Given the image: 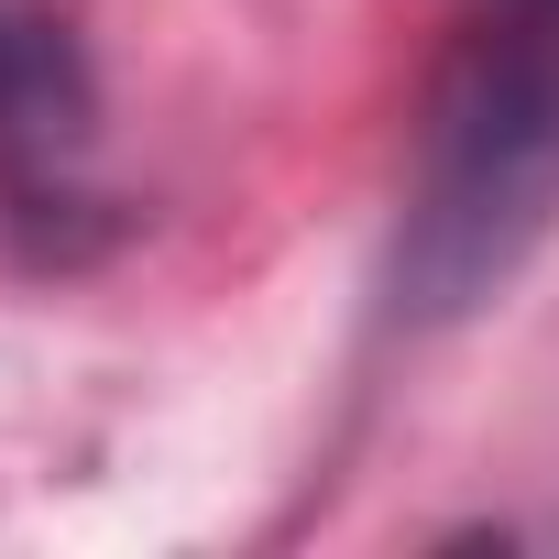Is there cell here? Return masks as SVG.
<instances>
[{
	"label": "cell",
	"instance_id": "7a4b0ae2",
	"mask_svg": "<svg viewBox=\"0 0 559 559\" xmlns=\"http://www.w3.org/2000/svg\"><path fill=\"white\" fill-rule=\"evenodd\" d=\"M0 209H88V67L45 12H0Z\"/></svg>",
	"mask_w": 559,
	"mask_h": 559
},
{
	"label": "cell",
	"instance_id": "6da1fadb",
	"mask_svg": "<svg viewBox=\"0 0 559 559\" xmlns=\"http://www.w3.org/2000/svg\"><path fill=\"white\" fill-rule=\"evenodd\" d=\"M559 219V0H493V23L461 45L417 219H406V286L417 308H472L526 263V241Z\"/></svg>",
	"mask_w": 559,
	"mask_h": 559
}]
</instances>
